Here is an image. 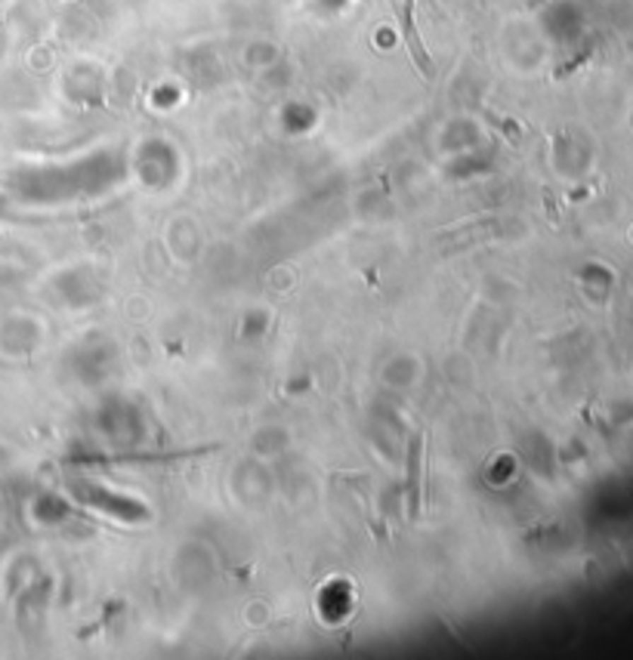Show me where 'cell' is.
<instances>
[{
	"instance_id": "cell-1",
	"label": "cell",
	"mask_w": 633,
	"mask_h": 660,
	"mask_svg": "<svg viewBox=\"0 0 633 660\" xmlns=\"http://www.w3.org/2000/svg\"><path fill=\"white\" fill-rule=\"evenodd\" d=\"M402 25H405V40H408V49L411 56L417 59V65L424 71H429V59H426V49L417 37V28H414V4L411 0H402Z\"/></svg>"
}]
</instances>
